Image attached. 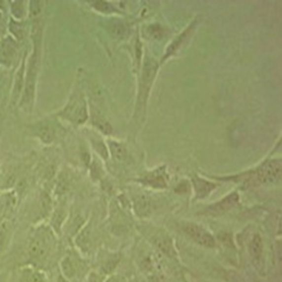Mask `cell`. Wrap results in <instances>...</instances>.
<instances>
[{
    "label": "cell",
    "mask_w": 282,
    "mask_h": 282,
    "mask_svg": "<svg viewBox=\"0 0 282 282\" xmlns=\"http://www.w3.org/2000/svg\"><path fill=\"white\" fill-rule=\"evenodd\" d=\"M60 116L65 117L71 123L81 124L88 117L87 105L83 96H73L66 108L60 113Z\"/></svg>",
    "instance_id": "cell-1"
},
{
    "label": "cell",
    "mask_w": 282,
    "mask_h": 282,
    "mask_svg": "<svg viewBox=\"0 0 282 282\" xmlns=\"http://www.w3.org/2000/svg\"><path fill=\"white\" fill-rule=\"evenodd\" d=\"M281 178V160H270L254 173L253 182L258 184L276 183Z\"/></svg>",
    "instance_id": "cell-2"
},
{
    "label": "cell",
    "mask_w": 282,
    "mask_h": 282,
    "mask_svg": "<svg viewBox=\"0 0 282 282\" xmlns=\"http://www.w3.org/2000/svg\"><path fill=\"white\" fill-rule=\"evenodd\" d=\"M156 71H157V64L151 59H147L146 64H144L142 78H141L139 104L146 103L148 92H149L152 81H154Z\"/></svg>",
    "instance_id": "cell-3"
},
{
    "label": "cell",
    "mask_w": 282,
    "mask_h": 282,
    "mask_svg": "<svg viewBox=\"0 0 282 282\" xmlns=\"http://www.w3.org/2000/svg\"><path fill=\"white\" fill-rule=\"evenodd\" d=\"M184 232H185L192 240L195 241L201 246H205V247L212 248L216 245V242H214L212 235L210 233H208L207 230H205L202 227H200L195 224H185L183 226Z\"/></svg>",
    "instance_id": "cell-4"
},
{
    "label": "cell",
    "mask_w": 282,
    "mask_h": 282,
    "mask_svg": "<svg viewBox=\"0 0 282 282\" xmlns=\"http://www.w3.org/2000/svg\"><path fill=\"white\" fill-rule=\"evenodd\" d=\"M49 241L44 236H35L29 245L30 257L34 261H42L49 253Z\"/></svg>",
    "instance_id": "cell-5"
},
{
    "label": "cell",
    "mask_w": 282,
    "mask_h": 282,
    "mask_svg": "<svg viewBox=\"0 0 282 282\" xmlns=\"http://www.w3.org/2000/svg\"><path fill=\"white\" fill-rule=\"evenodd\" d=\"M238 201H240V197H238L237 193H232L229 195H227L226 198H224L220 201L214 203V205L210 206L208 208L206 212L211 214V216H220V214L227 212L230 209L237 205Z\"/></svg>",
    "instance_id": "cell-6"
},
{
    "label": "cell",
    "mask_w": 282,
    "mask_h": 282,
    "mask_svg": "<svg viewBox=\"0 0 282 282\" xmlns=\"http://www.w3.org/2000/svg\"><path fill=\"white\" fill-rule=\"evenodd\" d=\"M152 241H154V244L160 252L170 257H175L176 252L173 242H172L170 237L166 236V235H156V236L152 238Z\"/></svg>",
    "instance_id": "cell-7"
},
{
    "label": "cell",
    "mask_w": 282,
    "mask_h": 282,
    "mask_svg": "<svg viewBox=\"0 0 282 282\" xmlns=\"http://www.w3.org/2000/svg\"><path fill=\"white\" fill-rule=\"evenodd\" d=\"M15 54V43L10 38H6L0 44V64L8 67Z\"/></svg>",
    "instance_id": "cell-8"
},
{
    "label": "cell",
    "mask_w": 282,
    "mask_h": 282,
    "mask_svg": "<svg viewBox=\"0 0 282 282\" xmlns=\"http://www.w3.org/2000/svg\"><path fill=\"white\" fill-rule=\"evenodd\" d=\"M92 121L93 124L104 135H111L112 133L111 124L97 108H92Z\"/></svg>",
    "instance_id": "cell-9"
},
{
    "label": "cell",
    "mask_w": 282,
    "mask_h": 282,
    "mask_svg": "<svg viewBox=\"0 0 282 282\" xmlns=\"http://www.w3.org/2000/svg\"><path fill=\"white\" fill-rule=\"evenodd\" d=\"M141 181L144 182L148 185L154 187H165L166 186V175L163 173V170H158L154 172V173L148 174L146 177Z\"/></svg>",
    "instance_id": "cell-10"
},
{
    "label": "cell",
    "mask_w": 282,
    "mask_h": 282,
    "mask_svg": "<svg viewBox=\"0 0 282 282\" xmlns=\"http://www.w3.org/2000/svg\"><path fill=\"white\" fill-rule=\"evenodd\" d=\"M193 184L195 187V192H197V197L198 198H205L208 194L212 191L214 187H216V184L207 182L205 179L194 177L193 178Z\"/></svg>",
    "instance_id": "cell-11"
},
{
    "label": "cell",
    "mask_w": 282,
    "mask_h": 282,
    "mask_svg": "<svg viewBox=\"0 0 282 282\" xmlns=\"http://www.w3.org/2000/svg\"><path fill=\"white\" fill-rule=\"evenodd\" d=\"M108 31L113 37L120 38V40L121 38H124L129 33L128 25L124 24V23L121 21H113L109 23Z\"/></svg>",
    "instance_id": "cell-12"
},
{
    "label": "cell",
    "mask_w": 282,
    "mask_h": 282,
    "mask_svg": "<svg viewBox=\"0 0 282 282\" xmlns=\"http://www.w3.org/2000/svg\"><path fill=\"white\" fill-rule=\"evenodd\" d=\"M108 148H109V150H111V154L113 156V158H114L115 160L122 162V160L127 159L128 150L122 143L116 142V141H109Z\"/></svg>",
    "instance_id": "cell-13"
},
{
    "label": "cell",
    "mask_w": 282,
    "mask_h": 282,
    "mask_svg": "<svg viewBox=\"0 0 282 282\" xmlns=\"http://www.w3.org/2000/svg\"><path fill=\"white\" fill-rule=\"evenodd\" d=\"M61 269H62V276H64L66 279H72V278L76 277L77 274V266L75 261L70 257H66L61 263Z\"/></svg>",
    "instance_id": "cell-14"
},
{
    "label": "cell",
    "mask_w": 282,
    "mask_h": 282,
    "mask_svg": "<svg viewBox=\"0 0 282 282\" xmlns=\"http://www.w3.org/2000/svg\"><path fill=\"white\" fill-rule=\"evenodd\" d=\"M36 135L38 136L43 142L50 143L54 139V131L53 128H51L49 124H40L36 128Z\"/></svg>",
    "instance_id": "cell-15"
},
{
    "label": "cell",
    "mask_w": 282,
    "mask_h": 282,
    "mask_svg": "<svg viewBox=\"0 0 282 282\" xmlns=\"http://www.w3.org/2000/svg\"><path fill=\"white\" fill-rule=\"evenodd\" d=\"M263 252V241L260 235H255L249 244V253L254 260H260Z\"/></svg>",
    "instance_id": "cell-16"
},
{
    "label": "cell",
    "mask_w": 282,
    "mask_h": 282,
    "mask_svg": "<svg viewBox=\"0 0 282 282\" xmlns=\"http://www.w3.org/2000/svg\"><path fill=\"white\" fill-rule=\"evenodd\" d=\"M24 70H25V66L24 62H23L21 66V69L18 70L16 73V78H15V85H14V92H13V96H14V102L17 101V97L21 93L22 86H23V79H24Z\"/></svg>",
    "instance_id": "cell-17"
},
{
    "label": "cell",
    "mask_w": 282,
    "mask_h": 282,
    "mask_svg": "<svg viewBox=\"0 0 282 282\" xmlns=\"http://www.w3.org/2000/svg\"><path fill=\"white\" fill-rule=\"evenodd\" d=\"M21 282H45V279L41 272L27 270V271L23 272Z\"/></svg>",
    "instance_id": "cell-18"
},
{
    "label": "cell",
    "mask_w": 282,
    "mask_h": 282,
    "mask_svg": "<svg viewBox=\"0 0 282 282\" xmlns=\"http://www.w3.org/2000/svg\"><path fill=\"white\" fill-rule=\"evenodd\" d=\"M117 263H119V256L112 255L107 257L101 266L102 272H103V274H111L115 270Z\"/></svg>",
    "instance_id": "cell-19"
},
{
    "label": "cell",
    "mask_w": 282,
    "mask_h": 282,
    "mask_svg": "<svg viewBox=\"0 0 282 282\" xmlns=\"http://www.w3.org/2000/svg\"><path fill=\"white\" fill-rule=\"evenodd\" d=\"M150 209V206H149V201L146 198H139L138 200L136 201V211L137 213L139 214V216L143 217L146 216V214L149 212Z\"/></svg>",
    "instance_id": "cell-20"
},
{
    "label": "cell",
    "mask_w": 282,
    "mask_h": 282,
    "mask_svg": "<svg viewBox=\"0 0 282 282\" xmlns=\"http://www.w3.org/2000/svg\"><path fill=\"white\" fill-rule=\"evenodd\" d=\"M147 32L148 35H149L151 38H154V40H159V38H162L164 36V29L157 24L150 25L147 29Z\"/></svg>",
    "instance_id": "cell-21"
},
{
    "label": "cell",
    "mask_w": 282,
    "mask_h": 282,
    "mask_svg": "<svg viewBox=\"0 0 282 282\" xmlns=\"http://www.w3.org/2000/svg\"><path fill=\"white\" fill-rule=\"evenodd\" d=\"M11 10H13V14L17 18H21L23 15H24V3L23 1H14L13 5H11Z\"/></svg>",
    "instance_id": "cell-22"
},
{
    "label": "cell",
    "mask_w": 282,
    "mask_h": 282,
    "mask_svg": "<svg viewBox=\"0 0 282 282\" xmlns=\"http://www.w3.org/2000/svg\"><path fill=\"white\" fill-rule=\"evenodd\" d=\"M94 7H95L97 10L103 11V13H109V10H114L111 3L106 1H96L94 3Z\"/></svg>",
    "instance_id": "cell-23"
},
{
    "label": "cell",
    "mask_w": 282,
    "mask_h": 282,
    "mask_svg": "<svg viewBox=\"0 0 282 282\" xmlns=\"http://www.w3.org/2000/svg\"><path fill=\"white\" fill-rule=\"evenodd\" d=\"M62 219H64V213L61 212V211H57L56 213H54V216H53V220H52V224L53 226L57 224V227L56 228L59 229L60 228V226H61V222H62Z\"/></svg>",
    "instance_id": "cell-24"
},
{
    "label": "cell",
    "mask_w": 282,
    "mask_h": 282,
    "mask_svg": "<svg viewBox=\"0 0 282 282\" xmlns=\"http://www.w3.org/2000/svg\"><path fill=\"white\" fill-rule=\"evenodd\" d=\"M88 282H103V279H102V276L96 272H92L89 274L88 278Z\"/></svg>",
    "instance_id": "cell-25"
},
{
    "label": "cell",
    "mask_w": 282,
    "mask_h": 282,
    "mask_svg": "<svg viewBox=\"0 0 282 282\" xmlns=\"http://www.w3.org/2000/svg\"><path fill=\"white\" fill-rule=\"evenodd\" d=\"M105 282H120L115 276H111Z\"/></svg>",
    "instance_id": "cell-26"
},
{
    "label": "cell",
    "mask_w": 282,
    "mask_h": 282,
    "mask_svg": "<svg viewBox=\"0 0 282 282\" xmlns=\"http://www.w3.org/2000/svg\"><path fill=\"white\" fill-rule=\"evenodd\" d=\"M58 282H69V281H68V279H66L64 276H59Z\"/></svg>",
    "instance_id": "cell-27"
},
{
    "label": "cell",
    "mask_w": 282,
    "mask_h": 282,
    "mask_svg": "<svg viewBox=\"0 0 282 282\" xmlns=\"http://www.w3.org/2000/svg\"><path fill=\"white\" fill-rule=\"evenodd\" d=\"M0 282H7V278L5 274H0Z\"/></svg>",
    "instance_id": "cell-28"
},
{
    "label": "cell",
    "mask_w": 282,
    "mask_h": 282,
    "mask_svg": "<svg viewBox=\"0 0 282 282\" xmlns=\"http://www.w3.org/2000/svg\"><path fill=\"white\" fill-rule=\"evenodd\" d=\"M130 282H144L142 279H139V278H133Z\"/></svg>",
    "instance_id": "cell-29"
},
{
    "label": "cell",
    "mask_w": 282,
    "mask_h": 282,
    "mask_svg": "<svg viewBox=\"0 0 282 282\" xmlns=\"http://www.w3.org/2000/svg\"><path fill=\"white\" fill-rule=\"evenodd\" d=\"M2 30H3V25H2L1 19H0V35H1V33H2Z\"/></svg>",
    "instance_id": "cell-30"
}]
</instances>
